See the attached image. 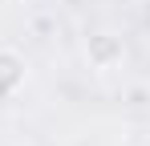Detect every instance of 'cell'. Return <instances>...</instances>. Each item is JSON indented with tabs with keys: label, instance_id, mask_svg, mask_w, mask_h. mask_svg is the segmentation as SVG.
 I'll list each match as a JSON object with an SVG mask.
<instances>
[{
	"label": "cell",
	"instance_id": "6da1fadb",
	"mask_svg": "<svg viewBox=\"0 0 150 146\" xmlns=\"http://www.w3.org/2000/svg\"><path fill=\"white\" fill-rule=\"evenodd\" d=\"M85 57L93 69H114V65H122V41L114 33H98V37H89Z\"/></svg>",
	"mask_w": 150,
	"mask_h": 146
},
{
	"label": "cell",
	"instance_id": "7a4b0ae2",
	"mask_svg": "<svg viewBox=\"0 0 150 146\" xmlns=\"http://www.w3.org/2000/svg\"><path fill=\"white\" fill-rule=\"evenodd\" d=\"M25 85V57L16 49H0V97H12Z\"/></svg>",
	"mask_w": 150,
	"mask_h": 146
}]
</instances>
